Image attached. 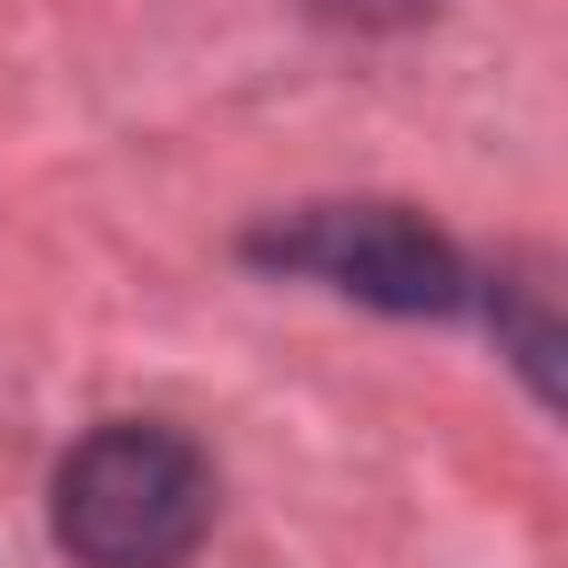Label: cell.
Returning <instances> with one entry per match:
<instances>
[{"instance_id":"7a4b0ae2","label":"cell","mask_w":568,"mask_h":568,"mask_svg":"<svg viewBox=\"0 0 568 568\" xmlns=\"http://www.w3.org/2000/svg\"><path fill=\"white\" fill-rule=\"evenodd\" d=\"M248 257H266L284 275H320L328 293H355L382 311H462L470 302L462 248L399 204H311V213L257 231Z\"/></svg>"},{"instance_id":"3957f363","label":"cell","mask_w":568,"mask_h":568,"mask_svg":"<svg viewBox=\"0 0 568 568\" xmlns=\"http://www.w3.org/2000/svg\"><path fill=\"white\" fill-rule=\"evenodd\" d=\"M328 18H355V27H382V18H408L417 0H320Z\"/></svg>"},{"instance_id":"6da1fadb","label":"cell","mask_w":568,"mask_h":568,"mask_svg":"<svg viewBox=\"0 0 568 568\" xmlns=\"http://www.w3.org/2000/svg\"><path fill=\"white\" fill-rule=\"evenodd\" d=\"M204 532L213 462L160 417H106L53 470V541L80 568H186Z\"/></svg>"}]
</instances>
